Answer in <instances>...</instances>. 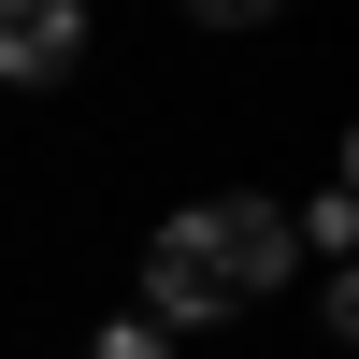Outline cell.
Here are the masks:
<instances>
[{
  "instance_id": "obj_3",
  "label": "cell",
  "mask_w": 359,
  "mask_h": 359,
  "mask_svg": "<svg viewBox=\"0 0 359 359\" xmlns=\"http://www.w3.org/2000/svg\"><path fill=\"white\" fill-rule=\"evenodd\" d=\"M86 359H172V331H158V316H115V331L86 345Z\"/></svg>"
},
{
  "instance_id": "obj_2",
  "label": "cell",
  "mask_w": 359,
  "mask_h": 359,
  "mask_svg": "<svg viewBox=\"0 0 359 359\" xmlns=\"http://www.w3.org/2000/svg\"><path fill=\"white\" fill-rule=\"evenodd\" d=\"M72 72H86L72 0H0V86H72Z\"/></svg>"
},
{
  "instance_id": "obj_1",
  "label": "cell",
  "mask_w": 359,
  "mask_h": 359,
  "mask_svg": "<svg viewBox=\"0 0 359 359\" xmlns=\"http://www.w3.org/2000/svg\"><path fill=\"white\" fill-rule=\"evenodd\" d=\"M287 273H302V245H287V216H273L259 187L172 201V216L144 230V316H158V331H216V316L273 302Z\"/></svg>"
}]
</instances>
